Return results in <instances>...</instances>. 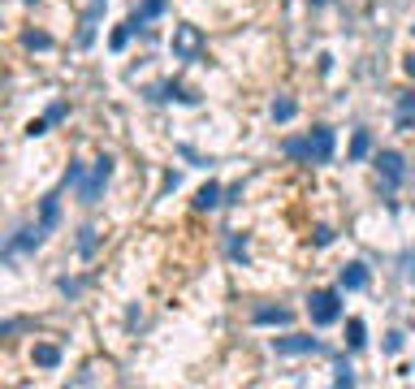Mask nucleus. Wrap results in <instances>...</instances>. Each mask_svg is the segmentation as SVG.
I'll return each instance as SVG.
<instances>
[{"label":"nucleus","instance_id":"1","mask_svg":"<svg viewBox=\"0 0 415 389\" xmlns=\"http://www.w3.org/2000/svg\"><path fill=\"white\" fill-rule=\"evenodd\" d=\"M285 156H294V160H316V165H329L333 160V130L329 126H316L307 139H294V143H285Z\"/></svg>","mask_w":415,"mask_h":389},{"label":"nucleus","instance_id":"2","mask_svg":"<svg viewBox=\"0 0 415 389\" xmlns=\"http://www.w3.org/2000/svg\"><path fill=\"white\" fill-rule=\"evenodd\" d=\"M307 312H312V324H321V329H325V324H333L342 316V295H338V290H316L312 303H307Z\"/></svg>","mask_w":415,"mask_h":389},{"label":"nucleus","instance_id":"3","mask_svg":"<svg viewBox=\"0 0 415 389\" xmlns=\"http://www.w3.org/2000/svg\"><path fill=\"white\" fill-rule=\"evenodd\" d=\"M108 177H113V160L100 156V160H95V169H91V177H83V182H78V199H83V203H95Z\"/></svg>","mask_w":415,"mask_h":389},{"label":"nucleus","instance_id":"4","mask_svg":"<svg viewBox=\"0 0 415 389\" xmlns=\"http://www.w3.org/2000/svg\"><path fill=\"white\" fill-rule=\"evenodd\" d=\"M199 48H203V35H199V30H195V26H178V35H173V57L195 61Z\"/></svg>","mask_w":415,"mask_h":389},{"label":"nucleus","instance_id":"5","mask_svg":"<svg viewBox=\"0 0 415 389\" xmlns=\"http://www.w3.org/2000/svg\"><path fill=\"white\" fill-rule=\"evenodd\" d=\"M273 350L277 355H316L321 350V342L307 333H290V337H273Z\"/></svg>","mask_w":415,"mask_h":389},{"label":"nucleus","instance_id":"6","mask_svg":"<svg viewBox=\"0 0 415 389\" xmlns=\"http://www.w3.org/2000/svg\"><path fill=\"white\" fill-rule=\"evenodd\" d=\"M376 173L385 177V186H398L403 182V156L398 152H376Z\"/></svg>","mask_w":415,"mask_h":389},{"label":"nucleus","instance_id":"7","mask_svg":"<svg viewBox=\"0 0 415 389\" xmlns=\"http://www.w3.org/2000/svg\"><path fill=\"white\" fill-rule=\"evenodd\" d=\"M57 221H61V203H57V194H48V199H43V217H39V234L48 238L57 230Z\"/></svg>","mask_w":415,"mask_h":389},{"label":"nucleus","instance_id":"8","mask_svg":"<svg viewBox=\"0 0 415 389\" xmlns=\"http://www.w3.org/2000/svg\"><path fill=\"white\" fill-rule=\"evenodd\" d=\"M368 286V268L363 264H346L342 268V290H363Z\"/></svg>","mask_w":415,"mask_h":389},{"label":"nucleus","instance_id":"9","mask_svg":"<svg viewBox=\"0 0 415 389\" xmlns=\"http://www.w3.org/2000/svg\"><path fill=\"white\" fill-rule=\"evenodd\" d=\"M156 13H165V0H143V9L130 18V26H134V30H143V26H148V22L156 18Z\"/></svg>","mask_w":415,"mask_h":389},{"label":"nucleus","instance_id":"10","mask_svg":"<svg viewBox=\"0 0 415 389\" xmlns=\"http://www.w3.org/2000/svg\"><path fill=\"white\" fill-rule=\"evenodd\" d=\"M415 126V95H398V130H411Z\"/></svg>","mask_w":415,"mask_h":389},{"label":"nucleus","instance_id":"11","mask_svg":"<svg viewBox=\"0 0 415 389\" xmlns=\"http://www.w3.org/2000/svg\"><path fill=\"white\" fill-rule=\"evenodd\" d=\"M255 324H290L285 307H255Z\"/></svg>","mask_w":415,"mask_h":389},{"label":"nucleus","instance_id":"12","mask_svg":"<svg viewBox=\"0 0 415 389\" xmlns=\"http://www.w3.org/2000/svg\"><path fill=\"white\" fill-rule=\"evenodd\" d=\"M221 203V186L216 182H208L199 194H195V208H199V212H208V208H216Z\"/></svg>","mask_w":415,"mask_h":389},{"label":"nucleus","instance_id":"13","mask_svg":"<svg viewBox=\"0 0 415 389\" xmlns=\"http://www.w3.org/2000/svg\"><path fill=\"white\" fill-rule=\"evenodd\" d=\"M368 152H372V134H368V130H359L355 143H350V160H363Z\"/></svg>","mask_w":415,"mask_h":389},{"label":"nucleus","instance_id":"14","mask_svg":"<svg viewBox=\"0 0 415 389\" xmlns=\"http://www.w3.org/2000/svg\"><path fill=\"white\" fill-rule=\"evenodd\" d=\"M35 363H39V368H57V363H61V350H57V346H48V342L35 346Z\"/></svg>","mask_w":415,"mask_h":389},{"label":"nucleus","instance_id":"15","mask_svg":"<svg viewBox=\"0 0 415 389\" xmlns=\"http://www.w3.org/2000/svg\"><path fill=\"white\" fill-rule=\"evenodd\" d=\"M346 342H350V350H359L363 342H368V337H363V320H350L346 324Z\"/></svg>","mask_w":415,"mask_h":389},{"label":"nucleus","instance_id":"16","mask_svg":"<svg viewBox=\"0 0 415 389\" xmlns=\"http://www.w3.org/2000/svg\"><path fill=\"white\" fill-rule=\"evenodd\" d=\"M273 117H277V121H290V117H294V100H277V104H273Z\"/></svg>","mask_w":415,"mask_h":389},{"label":"nucleus","instance_id":"17","mask_svg":"<svg viewBox=\"0 0 415 389\" xmlns=\"http://www.w3.org/2000/svg\"><path fill=\"white\" fill-rule=\"evenodd\" d=\"M130 35H134V26H130V22H125L121 30H113V48H117V52H121L125 43H130Z\"/></svg>","mask_w":415,"mask_h":389},{"label":"nucleus","instance_id":"18","mask_svg":"<svg viewBox=\"0 0 415 389\" xmlns=\"http://www.w3.org/2000/svg\"><path fill=\"white\" fill-rule=\"evenodd\" d=\"M26 48H39V52H43V48H52V39H48L43 30H30V35H26Z\"/></svg>","mask_w":415,"mask_h":389},{"label":"nucleus","instance_id":"19","mask_svg":"<svg viewBox=\"0 0 415 389\" xmlns=\"http://www.w3.org/2000/svg\"><path fill=\"white\" fill-rule=\"evenodd\" d=\"M230 255L234 259H247V242L243 238H230Z\"/></svg>","mask_w":415,"mask_h":389},{"label":"nucleus","instance_id":"20","mask_svg":"<svg viewBox=\"0 0 415 389\" xmlns=\"http://www.w3.org/2000/svg\"><path fill=\"white\" fill-rule=\"evenodd\" d=\"M61 117H65V104H52V108H48V117H43V121L52 126V121H61Z\"/></svg>","mask_w":415,"mask_h":389},{"label":"nucleus","instance_id":"21","mask_svg":"<svg viewBox=\"0 0 415 389\" xmlns=\"http://www.w3.org/2000/svg\"><path fill=\"white\" fill-rule=\"evenodd\" d=\"M95 230H83V242H78V247H83V255H91L95 251V238H91Z\"/></svg>","mask_w":415,"mask_h":389},{"label":"nucleus","instance_id":"22","mask_svg":"<svg viewBox=\"0 0 415 389\" xmlns=\"http://www.w3.org/2000/svg\"><path fill=\"white\" fill-rule=\"evenodd\" d=\"M385 350H389V355L403 350V333H389V337H385Z\"/></svg>","mask_w":415,"mask_h":389}]
</instances>
